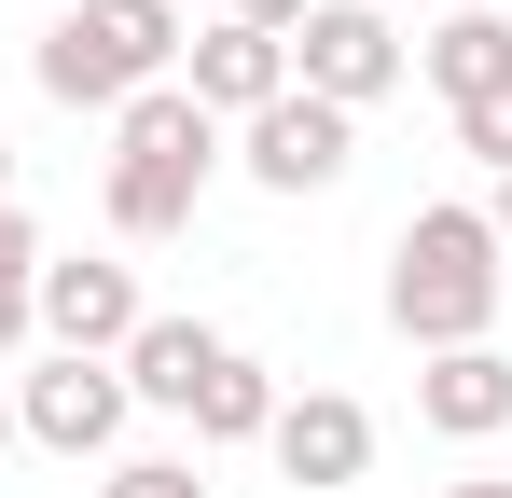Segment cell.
Returning a JSON list of instances; mask_svg holds the SVG:
<instances>
[{
  "mask_svg": "<svg viewBox=\"0 0 512 498\" xmlns=\"http://www.w3.org/2000/svg\"><path fill=\"white\" fill-rule=\"evenodd\" d=\"M222 14H236V28H263V42H291V28H305L319 0H222Z\"/></svg>",
  "mask_w": 512,
  "mask_h": 498,
  "instance_id": "obj_17",
  "label": "cell"
},
{
  "mask_svg": "<svg viewBox=\"0 0 512 498\" xmlns=\"http://www.w3.org/2000/svg\"><path fill=\"white\" fill-rule=\"evenodd\" d=\"M125 374L111 360H56L42 346V374H14V443H42V457H111L125 443Z\"/></svg>",
  "mask_w": 512,
  "mask_h": 498,
  "instance_id": "obj_6",
  "label": "cell"
},
{
  "mask_svg": "<svg viewBox=\"0 0 512 498\" xmlns=\"http://www.w3.org/2000/svg\"><path fill=\"white\" fill-rule=\"evenodd\" d=\"M208 166H222V125L180 97V83H153V97H125L111 111V180H97V208H111V236H180L194 222V194H208Z\"/></svg>",
  "mask_w": 512,
  "mask_h": 498,
  "instance_id": "obj_2",
  "label": "cell"
},
{
  "mask_svg": "<svg viewBox=\"0 0 512 498\" xmlns=\"http://www.w3.org/2000/svg\"><path fill=\"white\" fill-rule=\"evenodd\" d=\"M167 14H194V0H167ZM208 14H222V0H208Z\"/></svg>",
  "mask_w": 512,
  "mask_h": 498,
  "instance_id": "obj_22",
  "label": "cell"
},
{
  "mask_svg": "<svg viewBox=\"0 0 512 498\" xmlns=\"http://www.w3.org/2000/svg\"><path fill=\"white\" fill-rule=\"evenodd\" d=\"M28 277H42V222H28V208H0V360L28 346Z\"/></svg>",
  "mask_w": 512,
  "mask_h": 498,
  "instance_id": "obj_14",
  "label": "cell"
},
{
  "mask_svg": "<svg viewBox=\"0 0 512 498\" xmlns=\"http://www.w3.org/2000/svg\"><path fill=\"white\" fill-rule=\"evenodd\" d=\"M180 42H194V14H167V0H70L28 70H42L56 111H125V97H153L180 70Z\"/></svg>",
  "mask_w": 512,
  "mask_h": 498,
  "instance_id": "obj_3",
  "label": "cell"
},
{
  "mask_svg": "<svg viewBox=\"0 0 512 498\" xmlns=\"http://www.w3.org/2000/svg\"><path fill=\"white\" fill-rule=\"evenodd\" d=\"M402 70H416V42H402L374 0H319V14L291 28V83H305V97H333V111H374Z\"/></svg>",
  "mask_w": 512,
  "mask_h": 498,
  "instance_id": "obj_5",
  "label": "cell"
},
{
  "mask_svg": "<svg viewBox=\"0 0 512 498\" xmlns=\"http://www.w3.org/2000/svg\"><path fill=\"white\" fill-rule=\"evenodd\" d=\"M263 457H277L291 485H360V471H374V402H346V388H305V402H277Z\"/></svg>",
  "mask_w": 512,
  "mask_h": 498,
  "instance_id": "obj_9",
  "label": "cell"
},
{
  "mask_svg": "<svg viewBox=\"0 0 512 498\" xmlns=\"http://www.w3.org/2000/svg\"><path fill=\"white\" fill-rule=\"evenodd\" d=\"M236 166H250L263 194H333L346 166H360V111H333V97H277V111H250L236 125Z\"/></svg>",
  "mask_w": 512,
  "mask_h": 498,
  "instance_id": "obj_7",
  "label": "cell"
},
{
  "mask_svg": "<svg viewBox=\"0 0 512 498\" xmlns=\"http://www.w3.org/2000/svg\"><path fill=\"white\" fill-rule=\"evenodd\" d=\"M0 443H14V374H0Z\"/></svg>",
  "mask_w": 512,
  "mask_h": 498,
  "instance_id": "obj_20",
  "label": "cell"
},
{
  "mask_svg": "<svg viewBox=\"0 0 512 498\" xmlns=\"http://www.w3.org/2000/svg\"><path fill=\"white\" fill-rule=\"evenodd\" d=\"M139 319H153V305H139V263H111V249H70V263H56V249H42V277H28V332H42L56 360H125Z\"/></svg>",
  "mask_w": 512,
  "mask_h": 498,
  "instance_id": "obj_4",
  "label": "cell"
},
{
  "mask_svg": "<svg viewBox=\"0 0 512 498\" xmlns=\"http://www.w3.org/2000/svg\"><path fill=\"white\" fill-rule=\"evenodd\" d=\"M416 415L443 429V443H499V429H512V360H499V346H443V360H416Z\"/></svg>",
  "mask_w": 512,
  "mask_h": 498,
  "instance_id": "obj_10",
  "label": "cell"
},
{
  "mask_svg": "<svg viewBox=\"0 0 512 498\" xmlns=\"http://www.w3.org/2000/svg\"><path fill=\"white\" fill-rule=\"evenodd\" d=\"M0 208H14V139H0Z\"/></svg>",
  "mask_w": 512,
  "mask_h": 498,
  "instance_id": "obj_21",
  "label": "cell"
},
{
  "mask_svg": "<svg viewBox=\"0 0 512 498\" xmlns=\"http://www.w3.org/2000/svg\"><path fill=\"white\" fill-rule=\"evenodd\" d=\"M457 153L485 166V180H512V83H499V97H471V111H457Z\"/></svg>",
  "mask_w": 512,
  "mask_h": 498,
  "instance_id": "obj_15",
  "label": "cell"
},
{
  "mask_svg": "<svg viewBox=\"0 0 512 498\" xmlns=\"http://www.w3.org/2000/svg\"><path fill=\"white\" fill-rule=\"evenodd\" d=\"M443 498H512V485H499V471H457V485H443Z\"/></svg>",
  "mask_w": 512,
  "mask_h": 498,
  "instance_id": "obj_19",
  "label": "cell"
},
{
  "mask_svg": "<svg viewBox=\"0 0 512 498\" xmlns=\"http://www.w3.org/2000/svg\"><path fill=\"white\" fill-rule=\"evenodd\" d=\"M277 402H291V388L263 374L250 346H222V360H208V388H194V443H263V429H277Z\"/></svg>",
  "mask_w": 512,
  "mask_h": 498,
  "instance_id": "obj_13",
  "label": "cell"
},
{
  "mask_svg": "<svg viewBox=\"0 0 512 498\" xmlns=\"http://www.w3.org/2000/svg\"><path fill=\"white\" fill-rule=\"evenodd\" d=\"M416 70L443 83V111L499 97V83H512V14H485V0H457V14H443V28L416 42Z\"/></svg>",
  "mask_w": 512,
  "mask_h": 498,
  "instance_id": "obj_11",
  "label": "cell"
},
{
  "mask_svg": "<svg viewBox=\"0 0 512 498\" xmlns=\"http://www.w3.org/2000/svg\"><path fill=\"white\" fill-rule=\"evenodd\" d=\"M97 498H208V485H194V457H111Z\"/></svg>",
  "mask_w": 512,
  "mask_h": 498,
  "instance_id": "obj_16",
  "label": "cell"
},
{
  "mask_svg": "<svg viewBox=\"0 0 512 498\" xmlns=\"http://www.w3.org/2000/svg\"><path fill=\"white\" fill-rule=\"evenodd\" d=\"M208 360H222V332H208V319H139V346H125L111 374H125V402H153V415H194Z\"/></svg>",
  "mask_w": 512,
  "mask_h": 498,
  "instance_id": "obj_12",
  "label": "cell"
},
{
  "mask_svg": "<svg viewBox=\"0 0 512 498\" xmlns=\"http://www.w3.org/2000/svg\"><path fill=\"white\" fill-rule=\"evenodd\" d=\"M499 291H512V263H499V236H485V208H457V194L388 236V332H402L416 360L485 346V332H499Z\"/></svg>",
  "mask_w": 512,
  "mask_h": 498,
  "instance_id": "obj_1",
  "label": "cell"
},
{
  "mask_svg": "<svg viewBox=\"0 0 512 498\" xmlns=\"http://www.w3.org/2000/svg\"><path fill=\"white\" fill-rule=\"evenodd\" d=\"M374 14H388V0H374Z\"/></svg>",
  "mask_w": 512,
  "mask_h": 498,
  "instance_id": "obj_23",
  "label": "cell"
},
{
  "mask_svg": "<svg viewBox=\"0 0 512 498\" xmlns=\"http://www.w3.org/2000/svg\"><path fill=\"white\" fill-rule=\"evenodd\" d=\"M485 236H499V263H512V180H499V194H485Z\"/></svg>",
  "mask_w": 512,
  "mask_h": 498,
  "instance_id": "obj_18",
  "label": "cell"
},
{
  "mask_svg": "<svg viewBox=\"0 0 512 498\" xmlns=\"http://www.w3.org/2000/svg\"><path fill=\"white\" fill-rule=\"evenodd\" d=\"M180 97H194L208 125H250V111L291 97V42H263V28H236V14H208V28L180 42Z\"/></svg>",
  "mask_w": 512,
  "mask_h": 498,
  "instance_id": "obj_8",
  "label": "cell"
}]
</instances>
